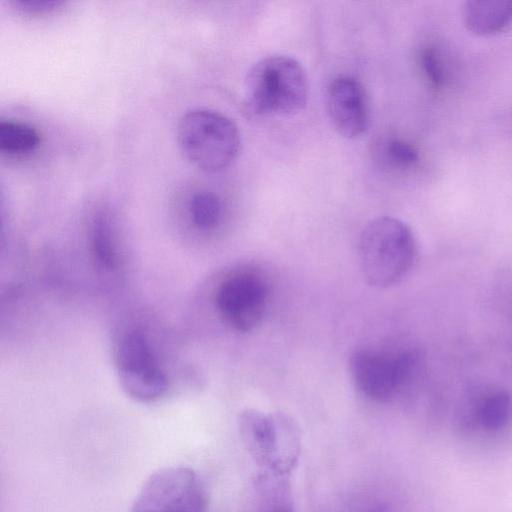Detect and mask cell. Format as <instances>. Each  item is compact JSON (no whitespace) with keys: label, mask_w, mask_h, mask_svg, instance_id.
Wrapping results in <instances>:
<instances>
[{"label":"cell","mask_w":512,"mask_h":512,"mask_svg":"<svg viewBox=\"0 0 512 512\" xmlns=\"http://www.w3.org/2000/svg\"><path fill=\"white\" fill-rule=\"evenodd\" d=\"M177 141L183 155L206 172L228 167L241 145L236 124L224 114L206 108L182 115L177 125Z\"/></svg>","instance_id":"cell-3"},{"label":"cell","mask_w":512,"mask_h":512,"mask_svg":"<svg viewBox=\"0 0 512 512\" xmlns=\"http://www.w3.org/2000/svg\"><path fill=\"white\" fill-rule=\"evenodd\" d=\"M328 114L340 134L347 138L361 136L369 126V111L365 91L354 77L340 75L327 89Z\"/></svg>","instance_id":"cell-7"},{"label":"cell","mask_w":512,"mask_h":512,"mask_svg":"<svg viewBox=\"0 0 512 512\" xmlns=\"http://www.w3.org/2000/svg\"><path fill=\"white\" fill-rule=\"evenodd\" d=\"M16 9L27 14H42L50 12L63 4L58 0H16Z\"/></svg>","instance_id":"cell-17"},{"label":"cell","mask_w":512,"mask_h":512,"mask_svg":"<svg viewBox=\"0 0 512 512\" xmlns=\"http://www.w3.org/2000/svg\"><path fill=\"white\" fill-rule=\"evenodd\" d=\"M358 248L363 276L376 288L401 281L413 267L417 254L409 226L390 216L370 221L360 234Z\"/></svg>","instance_id":"cell-1"},{"label":"cell","mask_w":512,"mask_h":512,"mask_svg":"<svg viewBox=\"0 0 512 512\" xmlns=\"http://www.w3.org/2000/svg\"><path fill=\"white\" fill-rule=\"evenodd\" d=\"M270 512H292V510L288 506H278L273 508Z\"/></svg>","instance_id":"cell-18"},{"label":"cell","mask_w":512,"mask_h":512,"mask_svg":"<svg viewBox=\"0 0 512 512\" xmlns=\"http://www.w3.org/2000/svg\"><path fill=\"white\" fill-rule=\"evenodd\" d=\"M419 62L426 79L434 87H441L445 81L444 65L439 53L433 47L424 48L419 56Z\"/></svg>","instance_id":"cell-16"},{"label":"cell","mask_w":512,"mask_h":512,"mask_svg":"<svg viewBox=\"0 0 512 512\" xmlns=\"http://www.w3.org/2000/svg\"><path fill=\"white\" fill-rule=\"evenodd\" d=\"M40 136L32 126L18 121L0 123V150L8 154H25L34 151Z\"/></svg>","instance_id":"cell-11"},{"label":"cell","mask_w":512,"mask_h":512,"mask_svg":"<svg viewBox=\"0 0 512 512\" xmlns=\"http://www.w3.org/2000/svg\"><path fill=\"white\" fill-rule=\"evenodd\" d=\"M90 247L94 260L101 268L112 271L119 266V254L111 223L103 212L96 213L92 219Z\"/></svg>","instance_id":"cell-10"},{"label":"cell","mask_w":512,"mask_h":512,"mask_svg":"<svg viewBox=\"0 0 512 512\" xmlns=\"http://www.w3.org/2000/svg\"><path fill=\"white\" fill-rule=\"evenodd\" d=\"M462 17L469 31L480 36L501 33L512 26V0H471Z\"/></svg>","instance_id":"cell-9"},{"label":"cell","mask_w":512,"mask_h":512,"mask_svg":"<svg viewBox=\"0 0 512 512\" xmlns=\"http://www.w3.org/2000/svg\"><path fill=\"white\" fill-rule=\"evenodd\" d=\"M277 418L248 410L241 416V425L265 455L274 452L277 443Z\"/></svg>","instance_id":"cell-12"},{"label":"cell","mask_w":512,"mask_h":512,"mask_svg":"<svg viewBox=\"0 0 512 512\" xmlns=\"http://www.w3.org/2000/svg\"><path fill=\"white\" fill-rule=\"evenodd\" d=\"M189 210L192 221L198 228L210 229L219 223L222 204L216 194L199 191L191 197Z\"/></svg>","instance_id":"cell-14"},{"label":"cell","mask_w":512,"mask_h":512,"mask_svg":"<svg viewBox=\"0 0 512 512\" xmlns=\"http://www.w3.org/2000/svg\"><path fill=\"white\" fill-rule=\"evenodd\" d=\"M266 298L267 288L261 278L250 273H239L219 285L215 303L233 328L248 332L261 322Z\"/></svg>","instance_id":"cell-6"},{"label":"cell","mask_w":512,"mask_h":512,"mask_svg":"<svg viewBox=\"0 0 512 512\" xmlns=\"http://www.w3.org/2000/svg\"><path fill=\"white\" fill-rule=\"evenodd\" d=\"M131 512H207V494L192 469L165 467L148 477Z\"/></svg>","instance_id":"cell-4"},{"label":"cell","mask_w":512,"mask_h":512,"mask_svg":"<svg viewBox=\"0 0 512 512\" xmlns=\"http://www.w3.org/2000/svg\"><path fill=\"white\" fill-rule=\"evenodd\" d=\"M512 412V400L505 391L487 396L479 409V421L487 430H497L507 424Z\"/></svg>","instance_id":"cell-13"},{"label":"cell","mask_w":512,"mask_h":512,"mask_svg":"<svg viewBox=\"0 0 512 512\" xmlns=\"http://www.w3.org/2000/svg\"><path fill=\"white\" fill-rule=\"evenodd\" d=\"M385 157L400 168H408L417 163L419 154L416 147L401 139H391L384 147Z\"/></svg>","instance_id":"cell-15"},{"label":"cell","mask_w":512,"mask_h":512,"mask_svg":"<svg viewBox=\"0 0 512 512\" xmlns=\"http://www.w3.org/2000/svg\"><path fill=\"white\" fill-rule=\"evenodd\" d=\"M246 108L255 115H291L304 108L307 77L295 59L267 56L254 63L244 81Z\"/></svg>","instance_id":"cell-2"},{"label":"cell","mask_w":512,"mask_h":512,"mask_svg":"<svg viewBox=\"0 0 512 512\" xmlns=\"http://www.w3.org/2000/svg\"><path fill=\"white\" fill-rule=\"evenodd\" d=\"M120 385L134 400L151 402L163 396L168 379L146 338L138 330L124 334L116 349Z\"/></svg>","instance_id":"cell-5"},{"label":"cell","mask_w":512,"mask_h":512,"mask_svg":"<svg viewBox=\"0 0 512 512\" xmlns=\"http://www.w3.org/2000/svg\"><path fill=\"white\" fill-rule=\"evenodd\" d=\"M349 369L354 384L369 399L388 402L398 394L393 358L358 350L350 357Z\"/></svg>","instance_id":"cell-8"}]
</instances>
